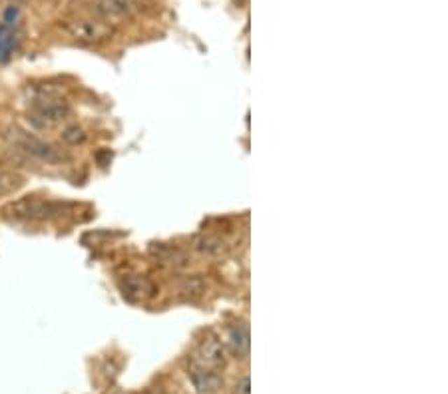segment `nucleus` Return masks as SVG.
<instances>
[{
	"label": "nucleus",
	"mask_w": 448,
	"mask_h": 394,
	"mask_svg": "<svg viewBox=\"0 0 448 394\" xmlns=\"http://www.w3.org/2000/svg\"><path fill=\"white\" fill-rule=\"evenodd\" d=\"M4 213L16 221H42L62 213V205L52 204L40 197H20L4 207Z\"/></svg>",
	"instance_id": "f257e3e1"
},
{
	"label": "nucleus",
	"mask_w": 448,
	"mask_h": 394,
	"mask_svg": "<svg viewBox=\"0 0 448 394\" xmlns=\"http://www.w3.org/2000/svg\"><path fill=\"white\" fill-rule=\"evenodd\" d=\"M70 114H72V108L64 98L34 100L28 112V122L38 129H48L66 122Z\"/></svg>",
	"instance_id": "f03ea898"
},
{
	"label": "nucleus",
	"mask_w": 448,
	"mask_h": 394,
	"mask_svg": "<svg viewBox=\"0 0 448 394\" xmlns=\"http://www.w3.org/2000/svg\"><path fill=\"white\" fill-rule=\"evenodd\" d=\"M66 28L78 42H84V44H100V42L112 38V34H114L112 24L102 18H78V20L68 22Z\"/></svg>",
	"instance_id": "7ed1b4c3"
},
{
	"label": "nucleus",
	"mask_w": 448,
	"mask_h": 394,
	"mask_svg": "<svg viewBox=\"0 0 448 394\" xmlns=\"http://www.w3.org/2000/svg\"><path fill=\"white\" fill-rule=\"evenodd\" d=\"M192 363L197 367H204V369L218 370V372L225 367V351H223V344L219 343L216 335L207 332L197 343L195 351H193Z\"/></svg>",
	"instance_id": "20e7f679"
},
{
	"label": "nucleus",
	"mask_w": 448,
	"mask_h": 394,
	"mask_svg": "<svg viewBox=\"0 0 448 394\" xmlns=\"http://www.w3.org/2000/svg\"><path fill=\"white\" fill-rule=\"evenodd\" d=\"M16 146L20 152L28 153L30 157L40 160L44 164H62L68 160V155L60 148H56L54 143H48V141L38 140L34 136H22Z\"/></svg>",
	"instance_id": "39448f33"
},
{
	"label": "nucleus",
	"mask_w": 448,
	"mask_h": 394,
	"mask_svg": "<svg viewBox=\"0 0 448 394\" xmlns=\"http://www.w3.org/2000/svg\"><path fill=\"white\" fill-rule=\"evenodd\" d=\"M120 291L132 303H146L158 295V285L146 275H124L120 279Z\"/></svg>",
	"instance_id": "423d86ee"
},
{
	"label": "nucleus",
	"mask_w": 448,
	"mask_h": 394,
	"mask_svg": "<svg viewBox=\"0 0 448 394\" xmlns=\"http://www.w3.org/2000/svg\"><path fill=\"white\" fill-rule=\"evenodd\" d=\"M192 247L195 253H200L202 257H209V259H221L230 253V243L214 233H202V235L193 237Z\"/></svg>",
	"instance_id": "0eeeda50"
},
{
	"label": "nucleus",
	"mask_w": 448,
	"mask_h": 394,
	"mask_svg": "<svg viewBox=\"0 0 448 394\" xmlns=\"http://www.w3.org/2000/svg\"><path fill=\"white\" fill-rule=\"evenodd\" d=\"M134 8H136L134 0H94L92 2V13L106 22L115 20V18H124L132 14Z\"/></svg>",
	"instance_id": "6e6552de"
},
{
	"label": "nucleus",
	"mask_w": 448,
	"mask_h": 394,
	"mask_svg": "<svg viewBox=\"0 0 448 394\" xmlns=\"http://www.w3.org/2000/svg\"><path fill=\"white\" fill-rule=\"evenodd\" d=\"M190 379H192L193 386L202 394H214L221 388V377L218 370L204 369L197 365H190Z\"/></svg>",
	"instance_id": "1a4fd4ad"
},
{
	"label": "nucleus",
	"mask_w": 448,
	"mask_h": 394,
	"mask_svg": "<svg viewBox=\"0 0 448 394\" xmlns=\"http://www.w3.org/2000/svg\"><path fill=\"white\" fill-rule=\"evenodd\" d=\"M227 346L235 358H245L249 355V329L244 323H237L231 327L227 335Z\"/></svg>",
	"instance_id": "9d476101"
},
{
	"label": "nucleus",
	"mask_w": 448,
	"mask_h": 394,
	"mask_svg": "<svg viewBox=\"0 0 448 394\" xmlns=\"http://www.w3.org/2000/svg\"><path fill=\"white\" fill-rule=\"evenodd\" d=\"M20 44V34L14 26L2 24L0 22V66L6 64Z\"/></svg>",
	"instance_id": "9b49d317"
},
{
	"label": "nucleus",
	"mask_w": 448,
	"mask_h": 394,
	"mask_svg": "<svg viewBox=\"0 0 448 394\" xmlns=\"http://www.w3.org/2000/svg\"><path fill=\"white\" fill-rule=\"evenodd\" d=\"M24 176L18 171H0V197L14 195L24 188Z\"/></svg>",
	"instance_id": "f8f14e48"
},
{
	"label": "nucleus",
	"mask_w": 448,
	"mask_h": 394,
	"mask_svg": "<svg viewBox=\"0 0 448 394\" xmlns=\"http://www.w3.org/2000/svg\"><path fill=\"white\" fill-rule=\"evenodd\" d=\"M60 140L64 141L66 146H80L86 141V132L84 127L78 126V124H72V126H66L60 134Z\"/></svg>",
	"instance_id": "ddd939ff"
},
{
	"label": "nucleus",
	"mask_w": 448,
	"mask_h": 394,
	"mask_svg": "<svg viewBox=\"0 0 448 394\" xmlns=\"http://www.w3.org/2000/svg\"><path fill=\"white\" fill-rule=\"evenodd\" d=\"M18 18H20V6H18L16 2H13V4L6 6L4 13H2V24L14 26L18 22Z\"/></svg>",
	"instance_id": "4468645a"
},
{
	"label": "nucleus",
	"mask_w": 448,
	"mask_h": 394,
	"mask_svg": "<svg viewBox=\"0 0 448 394\" xmlns=\"http://www.w3.org/2000/svg\"><path fill=\"white\" fill-rule=\"evenodd\" d=\"M233 394H251V381H249L247 377L241 379V381L235 384V391H233Z\"/></svg>",
	"instance_id": "2eb2a0df"
},
{
	"label": "nucleus",
	"mask_w": 448,
	"mask_h": 394,
	"mask_svg": "<svg viewBox=\"0 0 448 394\" xmlns=\"http://www.w3.org/2000/svg\"><path fill=\"white\" fill-rule=\"evenodd\" d=\"M152 394H166V393H164V391H155V393H152Z\"/></svg>",
	"instance_id": "dca6fc26"
}]
</instances>
